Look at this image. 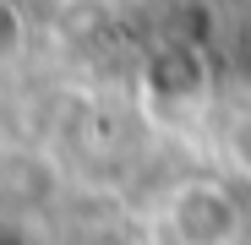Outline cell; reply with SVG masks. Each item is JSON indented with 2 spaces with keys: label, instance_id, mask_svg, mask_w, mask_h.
Wrapping results in <instances>:
<instances>
[{
  "label": "cell",
  "instance_id": "6da1fadb",
  "mask_svg": "<svg viewBox=\"0 0 251 245\" xmlns=\"http://www.w3.org/2000/svg\"><path fill=\"white\" fill-rule=\"evenodd\" d=\"M0 245H22V234H11V229H0Z\"/></svg>",
  "mask_w": 251,
  "mask_h": 245
}]
</instances>
